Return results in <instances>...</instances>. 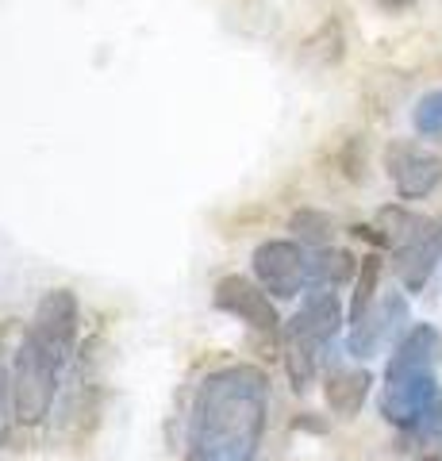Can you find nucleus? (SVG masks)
Returning a JSON list of instances; mask_svg holds the SVG:
<instances>
[{
  "instance_id": "5",
  "label": "nucleus",
  "mask_w": 442,
  "mask_h": 461,
  "mask_svg": "<svg viewBox=\"0 0 442 461\" xmlns=\"http://www.w3.org/2000/svg\"><path fill=\"white\" fill-rule=\"evenodd\" d=\"M77 323H81L77 296L69 293V288H50V293L39 300L35 315H32L27 339L66 369L69 354H74V346H77Z\"/></svg>"
},
{
  "instance_id": "10",
  "label": "nucleus",
  "mask_w": 442,
  "mask_h": 461,
  "mask_svg": "<svg viewBox=\"0 0 442 461\" xmlns=\"http://www.w3.org/2000/svg\"><path fill=\"white\" fill-rule=\"evenodd\" d=\"M342 320H347V315H342V300H338L335 288H311L301 312L284 323V330L308 339L311 346H320V350H327V346L338 339Z\"/></svg>"
},
{
  "instance_id": "19",
  "label": "nucleus",
  "mask_w": 442,
  "mask_h": 461,
  "mask_svg": "<svg viewBox=\"0 0 442 461\" xmlns=\"http://www.w3.org/2000/svg\"><path fill=\"white\" fill-rule=\"evenodd\" d=\"M411 435H419L435 454H442V393H438V400H435V408L427 411L423 427H419V430H411Z\"/></svg>"
},
{
  "instance_id": "3",
  "label": "nucleus",
  "mask_w": 442,
  "mask_h": 461,
  "mask_svg": "<svg viewBox=\"0 0 442 461\" xmlns=\"http://www.w3.org/2000/svg\"><path fill=\"white\" fill-rule=\"evenodd\" d=\"M438 369H384V388L377 408L384 423L401 430H419L427 411L438 400Z\"/></svg>"
},
{
  "instance_id": "18",
  "label": "nucleus",
  "mask_w": 442,
  "mask_h": 461,
  "mask_svg": "<svg viewBox=\"0 0 442 461\" xmlns=\"http://www.w3.org/2000/svg\"><path fill=\"white\" fill-rule=\"evenodd\" d=\"M16 427V400H12V366L0 362V446Z\"/></svg>"
},
{
  "instance_id": "20",
  "label": "nucleus",
  "mask_w": 442,
  "mask_h": 461,
  "mask_svg": "<svg viewBox=\"0 0 442 461\" xmlns=\"http://www.w3.org/2000/svg\"><path fill=\"white\" fill-rule=\"evenodd\" d=\"M377 5H381L384 12H408V8H416L419 0H377Z\"/></svg>"
},
{
  "instance_id": "11",
  "label": "nucleus",
  "mask_w": 442,
  "mask_h": 461,
  "mask_svg": "<svg viewBox=\"0 0 442 461\" xmlns=\"http://www.w3.org/2000/svg\"><path fill=\"white\" fill-rule=\"evenodd\" d=\"M369 388H374V373L362 369V366H338L327 373L323 381V400L331 415L338 420H354L362 411V403L369 400Z\"/></svg>"
},
{
  "instance_id": "1",
  "label": "nucleus",
  "mask_w": 442,
  "mask_h": 461,
  "mask_svg": "<svg viewBox=\"0 0 442 461\" xmlns=\"http://www.w3.org/2000/svg\"><path fill=\"white\" fill-rule=\"evenodd\" d=\"M269 420V377L258 366H220L196 384L185 461H258Z\"/></svg>"
},
{
  "instance_id": "13",
  "label": "nucleus",
  "mask_w": 442,
  "mask_h": 461,
  "mask_svg": "<svg viewBox=\"0 0 442 461\" xmlns=\"http://www.w3.org/2000/svg\"><path fill=\"white\" fill-rule=\"evenodd\" d=\"M358 258L338 247L308 250V288H338L358 277Z\"/></svg>"
},
{
  "instance_id": "15",
  "label": "nucleus",
  "mask_w": 442,
  "mask_h": 461,
  "mask_svg": "<svg viewBox=\"0 0 442 461\" xmlns=\"http://www.w3.org/2000/svg\"><path fill=\"white\" fill-rule=\"evenodd\" d=\"M289 230L296 235V242H304L308 250H320V247H331L335 239V220L327 212H316V208H301L289 220Z\"/></svg>"
},
{
  "instance_id": "14",
  "label": "nucleus",
  "mask_w": 442,
  "mask_h": 461,
  "mask_svg": "<svg viewBox=\"0 0 442 461\" xmlns=\"http://www.w3.org/2000/svg\"><path fill=\"white\" fill-rule=\"evenodd\" d=\"M381 273L384 262L381 254H365L362 266H358V277H354V300H350V323H358L362 315L369 312V304L381 296Z\"/></svg>"
},
{
  "instance_id": "2",
  "label": "nucleus",
  "mask_w": 442,
  "mask_h": 461,
  "mask_svg": "<svg viewBox=\"0 0 442 461\" xmlns=\"http://www.w3.org/2000/svg\"><path fill=\"white\" fill-rule=\"evenodd\" d=\"M59 377H62V366L23 335L16 354H12V400H16L20 427L47 423L54 396H59Z\"/></svg>"
},
{
  "instance_id": "4",
  "label": "nucleus",
  "mask_w": 442,
  "mask_h": 461,
  "mask_svg": "<svg viewBox=\"0 0 442 461\" xmlns=\"http://www.w3.org/2000/svg\"><path fill=\"white\" fill-rule=\"evenodd\" d=\"M250 269L274 300H296L308 288V247L296 239H266L254 247Z\"/></svg>"
},
{
  "instance_id": "12",
  "label": "nucleus",
  "mask_w": 442,
  "mask_h": 461,
  "mask_svg": "<svg viewBox=\"0 0 442 461\" xmlns=\"http://www.w3.org/2000/svg\"><path fill=\"white\" fill-rule=\"evenodd\" d=\"M281 362H284V373H289L293 393H308V388L316 384V377H320L323 350L320 346H311L308 339H301V335L281 330Z\"/></svg>"
},
{
  "instance_id": "7",
  "label": "nucleus",
  "mask_w": 442,
  "mask_h": 461,
  "mask_svg": "<svg viewBox=\"0 0 442 461\" xmlns=\"http://www.w3.org/2000/svg\"><path fill=\"white\" fill-rule=\"evenodd\" d=\"M408 323V296L401 288H392V293H381L369 312L362 315L358 323H350V335H347V350L350 357H358V362H369L377 350H384L389 342H396L404 335Z\"/></svg>"
},
{
  "instance_id": "16",
  "label": "nucleus",
  "mask_w": 442,
  "mask_h": 461,
  "mask_svg": "<svg viewBox=\"0 0 442 461\" xmlns=\"http://www.w3.org/2000/svg\"><path fill=\"white\" fill-rule=\"evenodd\" d=\"M308 62H316V66H335L342 62V27L335 20H327L316 35H311L304 42V50H301Z\"/></svg>"
},
{
  "instance_id": "8",
  "label": "nucleus",
  "mask_w": 442,
  "mask_h": 461,
  "mask_svg": "<svg viewBox=\"0 0 442 461\" xmlns=\"http://www.w3.org/2000/svg\"><path fill=\"white\" fill-rule=\"evenodd\" d=\"M442 262V215H423V223L392 250V273L404 293H423Z\"/></svg>"
},
{
  "instance_id": "17",
  "label": "nucleus",
  "mask_w": 442,
  "mask_h": 461,
  "mask_svg": "<svg viewBox=\"0 0 442 461\" xmlns=\"http://www.w3.org/2000/svg\"><path fill=\"white\" fill-rule=\"evenodd\" d=\"M411 123H416V131L435 139L442 135V89L438 93H427L416 108H411Z\"/></svg>"
},
{
  "instance_id": "9",
  "label": "nucleus",
  "mask_w": 442,
  "mask_h": 461,
  "mask_svg": "<svg viewBox=\"0 0 442 461\" xmlns=\"http://www.w3.org/2000/svg\"><path fill=\"white\" fill-rule=\"evenodd\" d=\"M384 169L396 185L401 200H423L442 185V158L411 139H396L384 150Z\"/></svg>"
},
{
  "instance_id": "6",
  "label": "nucleus",
  "mask_w": 442,
  "mask_h": 461,
  "mask_svg": "<svg viewBox=\"0 0 442 461\" xmlns=\"http://www.w3.org/2000/svg\"><path fill=\"white\" fill-rule=\"evenodd\" d=\"M212 300H216V308L223 315H231V320L247 323L254 335H266V339H277L281 342L284 323H281V315H277L274 296H269L258 281L239 277V273H227V277H220L216 288H212Z\"/></svg>"
}]
</instances>
